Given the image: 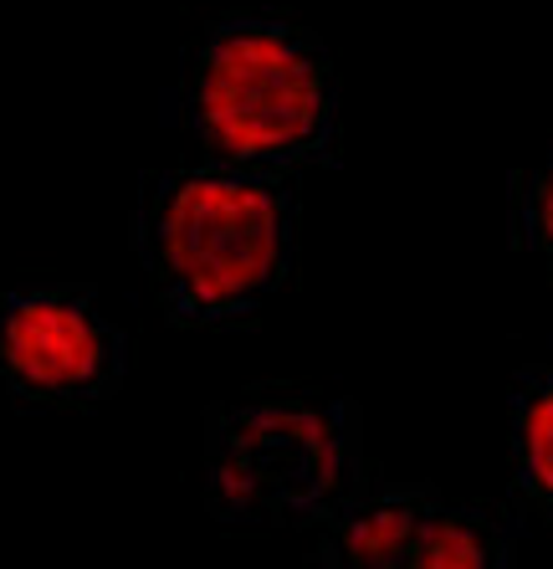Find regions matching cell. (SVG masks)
<instances>
[{"label":"cell","instance_id":"cell-1","mask_svg":"<svg viewBox=\"0 0 553 569\" xmlns=\"http://www.w3.org/2000/svg\"><path fill=\"white\" fill-rule=\"evenodd\" d=\"M129 237L174 329H251L298 267V174L205 159L149 170Z\"/></svg>","mask_w":553,"mask_h":569},{"label":"cell","instance_id":"cell-2","mask_svg":"<svg viewBox=\"0 0 553 569\" xmlns=\"http://www.w3.org/2000/svg\"><path fill=\"white\" fill-rule=\"evenodd\" d=\"M164 123L205 164L298 174L339 164V78L329 47L288 16H215L180 57Z\"/></svg>","mask_w":553,"mask_h":569},{"label":"cell","instance_id":"cell-3","mask_svg":"<svg viewBox=\"0 0 553 569\" xmlns=\"http://www.w3.org/2000/svg\"><path fill=\"white\" fill-rule=\"evenodd\" d=\"M364 488V416L339 390L247 385L205 411V508L225 529H318Z\"/></svg>","mask_w":553,"mask_h":569},{"label":"cell","instance_id":"cell-4","mask_svg":"<svg viewBox=\"0 0 553 569\" xmlns=\"http://www.w3.org/2000/svg\"><path fill=\"white\" fill-rule=\"evenodd\" d=\"M318 569H517V523L425 482H364L318 523Z\"/></svg>","mask_w":553,"mask_h":569},{"label":"cell","instance_id":"cell-5","mask_svg":"<svg viewBox=\"0 0 553 569\" xmlns=\"http://www.w3.org/2000/svg\"><path fill=\"white\" fill-rule=\"evenodd\" d=\"M129 333L78 282L0 288V390L21 411H92L123 385Z\"/></svg>","mask_w":553,"mask_h":569},{"label":"cell","instance_id":"cell-6","mask_svg":"<svg viewBox=\"0 0 553 569\" xmlns=\"http://www.w3.org/2000/svg\"><path fill=\"white\" fill-rule=\"evenodd\" d=\"M507 457L513 503L539 523H553V365L523 370L507 400Z\"/></svg>","mask_w":553,"mask_h":569},{"label":"cell","instance_id":"cell-7","mask_svg":"<svg viewBox=\"0 0 553 569\" xmlns=\"http://www.w3.org/2000/svg\"><path fill=\"white\" fill-rule=\"evenodd\" d=\"M513 241L553 278V144L539 164L513 174Z\"/></svg>","mask_w":553,"mask_h":569}]
</instances>
